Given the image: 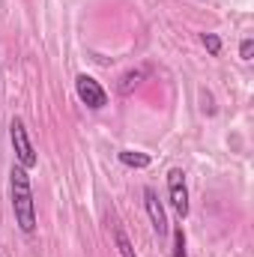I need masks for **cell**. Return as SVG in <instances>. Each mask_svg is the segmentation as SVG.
Listing matches in <instances>:
<instances>
[{"instance_id":"ba28073f","label":"cell","mask_w":254,"mask_h":257,"mask_svg":"<svg viewBox=\"0 0 254 257\" xmlns=\"http://www.w3.org/2000/svg\"><path fill=\"white\" fill-rule=\"evenodd\" d=\"M114 239H117V248H120V254H123V257H138V254H135V248H132V242H129V236L120 230V227L114 230Z\"/></svg>"},{"instance_id":"52a82bcc","label":"cell","mask_w":254,"mask_h":257,"mask_svg":"<svg viewBox=\"0 0 254 257\" xmlns=\"http://www.w3.org/2000/svg\"><path fill=\"white\" fill-rule=\"evenodd\" d=\"M141 78H144V69H132V72H126V75L120 78V93H123V96H129V93L141 84Z\"/></svg>"},{"instance_id":"5b68a950","label":"cell","mask_w":254,"mask_h":257,"mask_svg":"<svg viewBox=\"0 0 254 257\" xmlns=\"http://www.w3.org/2000/svg\"><path fill=\"white\" fill-rule=\"evenodd\" d=\"M144 200H147V212H150L153 230H156L159 236H165V233H168V215H165V209H162L156 192H153V189H144Z\"/></svg>"},{"instance_id":"8fae6325","label":"cell","mask_w":254,"mask_h":257,"mask_svg":"<svg viewBox=\"0 0 254 257\" xmlns=\"http://www.w3.org/2000/svg\"><path fill=\"white\" fill-rule=\"evenodd\" d=\"M251 54H254V42L251 39H242V45H239V57H242V60H251Z\"/></svg>"},{"instance_id":"8992f818","label":"cell","mask_w":254,"mask_h":257,"mask_svg":"<svg viewBox=\"0 0 254 257\" xmlns=\"http://www.w3.org/2000/svg\"><path fill=\"white\" fill-rule=\"evenodd\" d=\"M120 162H123L126 168H147V165H150V156H147V153H135V150H123V153H120Z\"/></svg>"},{"instance_id":"7a4b0ae2","label":"cell","mask_w":254,"mask_h":257,"mask_svg":"<svg viewBox=\"0 0 254 257\" xmlns=\"http://www.w3.org/2000/svg\"><path fill=\"white\" fill-rule=\"evenodd\" d=\"M9 138H12V147H15V156H18V165L21 168H33L36 165V153H33V144L27 138V128H24V120H12L9 126Z\"/></svg>"},{"instance_id":"6da1fadb","label":"cell","mask_w":254,"mask_h":257,"mask_svg":"<svg viewBox=\"0 0 254 257\" xmlns=\"http://www.w3.org/2000/svg\"><path fill=\"white\" fill-rule=\"evenodd\" d=\"M9 192H12V212H15L18 227H21L24 233H33V230H36V206H33V189H30L27 168L12 165Z\"/></svg>"},{"instance_id":"30bf717a","label":"cell","mask_w":254,"mask_h":257,"mask_svg":"<svg viewBox=\"0 0 254 257\" xmlns=\"http://www.w3.org/2000/svg\"><path fill=\"white\" fill-rule=\"evenodd\" d=\"M203 45H206L209 54H218V51H221V39H218L215 33H203Z\"/></svg>"},{"instance_id":"277c9868","label":"cell","mask_w":254,"mask_h":257,"mask_svg":"<svg viewBox=\"0 0 254 257\" xmlns=\"http://www.w3.org/2000/svg\"><path fill=\"white\" fill-rule=\"evenodd\" d=\"M168 194H171V206L177 209L180 218L189 215V189H186V174L180 168H174L168 174Z\"/></svg>"},{"instance_id":"9c48e42d","label":"cell","mask_w":254,"mask_h":257,"mask_svg":"<svg viewBox=\"0 0 254 257\" xmlns=\"http://www.w3.org/2000/svg\"><path fill=\"white\" fill-rule=\"evenodd\" d=\"M174 257H189L186 254V233H183V227L174 230Z\"/></svg>"},{"instance_id":"3957f363","label":"cell","mask_w":254,"mask_h":257,"mask_svg":"<svg viewBox=\"0 0 254 257\" xmlns=\"http://www.w3.org/2000/svg\"><path fill=\"white\" fill-rule=\"evenodd\" d=\"M75 90H78V99H81L87 108H93V111H99V108H105V105H108L105 90H102V87H99V81H96V78H90V75H78V78H75Z\"/></svg>"}]
</instances>
